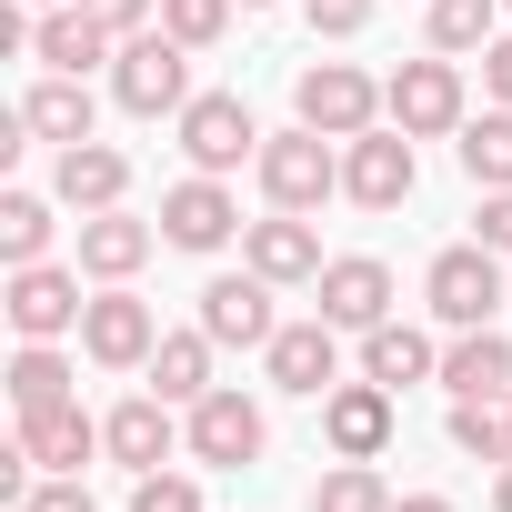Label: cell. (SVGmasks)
Returning <instances> with one entry per match:
<instances>
[{
    "mask_svg": "<svg viewBox=\"0 0 512 512\" xmlns=\"http://www.w3.org/2000/svg\"><path fill=\"white\" fill-rule=\"evenodd\" d=\"M21 512H101L91 492H81V472H51V482H31V502Z\"/></svg>",
    "mask_w": 512,
    "mask_h": 512,
    "instance_id": "cell-35",
    "label": "cell"
},
{
    "mask_svg": "<svg viewBox=\"0 0 512 512\" xmlns=\"http://www.w3.org/2000/svg\"><path fill=\"white\" fill-rule=\"evenodd\" d=\"M392 512H452V502H442V492H402Z\"/></svg>",
    "mask_w": 512,
    "mask_h": 512,
    "instance_id": "cell-39",
    "label": "cell"
},
{
    "mask_svg": "<svg viewBox=\"0 0 512 512\" xmlns=\"http://www.w3.org/2000/svg\"><path fill=\"white\" fill-rule=\"evenodd\" d=\"M492 512H512V462H502V482H492Z\"/></svg>",
    "mask_w": 512,
    "mask_h": 512,
    "instance_id": "cell-40",
    "label": "cell"
},
{
    "mask_svg": "<svg viewBox=\"0 0 512 512\" xmlns=\"http://www.w3.org/2000/svg\"><path fill=\"white\" fill-rule=\"evenodd\" d=\"M382 111H392V131H412V141L462 131V71H452V51H442V61H402V71L382 81Z\"/></svg>",
    "mask_w": 512,
    "mask_h": 512,
    "instance_id": "cell-5",
    "label": "cell"
},
{
    "mask_svg": "<svg viewBox=\"0 0 512 512\" xmlns=\"http://www.w3.org/2000/svg\"><path fill=\"white\" fill-rule=\"evenodd\" d=\"M71 382H81V372H71L51 342H21V352H11V412H21V422H31V412H61Z\"/></svg>",
    "mask_w": 512,
    "mask_h": 512,
    "instance_id": "cell-26",
    "label": "cell"
},
{
    "mask_svg": "<svg viewBox=\"0 0 512 512\" xmlns=\"http://www.w3.org/2000/svg\"><path fill=\"white\" fill-rule=\"evenodd\" d=\"M452 151H462V171H472L482 191H512V111H502V101H492L482 121H462Z\"/></svg>",
    "mask_w": 512,
    "mask_h": 512,
    "instance_id": "cell-27",
    "label": "cell"
},
{
    "mask_svg": "<svg viewBox=\"0 0 512 512\" xmlns=\"http://www.w3.org/2000/svg\"><path fill=\"white\" fill-rule=\"evenodd\" d=\"M422 302H432V322H452V332H482V322L502 312V272H492V251H482V241L442 251V262H432V282H422Z\"/></svg>",
    "mask_w": 512,
    "mask_h": 512,
    "instance_id": "cell-6",
    "label": "cell"
},
{
    "mask_svg": "<svg viewBox=\"0 0 512 512\" xmlns=\"http://www.w3.org/2000/svg\"><path fill=\"white\" fill-rule=\"evenodd\" d=\"M322 442H332L342 462H372V452L392 442V392H382V382H332V392H322Z\"/></svg>",
    "mask_w": 512,
    "mask_h": 512,
    "instance_id": "cell-15",
    "label": "cell"
},
{
    "mask_svg": "<svg viewBox=\"0 0 512 512\" xmlns=\"http://www.w3.org/2000/svg\"><path fill=\"white\" fill-rule=\"evenodd\" d=\"M482 81H492V101H502V111H512V31H502V41H492V51H482Z\"/></svg>",
    "mask_w": 512,
    "mask_h": 512,
    "instance_id": "cell-38",
    "label": "cell"
},
{
    "mask_svg": "<svg viewBox=\"0 0 512 512\" xmlns=\"http://www.w3.org/2000/svg\"><path fill=\"white\" fill-rule=\"evenodd\" d=\"M131 512H201V492L181 472H131Z\"/></svg>",
    "mask_w": 512,
    "mask_h": 512,
    "instance_id": "cell-33",
    "label": "cell"
},
{
    "mask_svg": "<svg viewBox=\"0 0 512 512\" xmlns=\"http://www.w3.org/2000/svg\"><path fill=\"white\" fill-rule=\"evenodd\" d=\"M201 332L211 342H241V352H272V332H282L272 322V282L251 272V262L221 272V282H201Z\"/></svg>",
    "mask_w": 512,
    "mask_h": 512,
    "instance_id": "cell-10",
    "label": "cell"
},
{
    "mask_svg": "<svg viewBox=\"0 0 512 512\" xmlns=\"http://www.w3.org/2000/svg\"><path fill=\"white\" fill-rule=\"evenodd\" d=\"M502 11H512V0H502Z\"/></svg>",
    "mask_w": 512,
    "mask_h": 512,
    "instance_id": "cell-43",
    "label": "cell"
},
{
    "mask_svg": "<svg viewBox=\"0 0 512 512\" xmlns=\"http://www.w3.org/2000/svg\"><path fill=\"white\" fill-rule=\"evenodd\" d=\"M342 191L362 211H402L412 201V131H362L342 141Z\"/></svg>",
    "mask_w": 512,
    "mask_h": 512,
    "instance_id": "cell-11",
    "label": "cell"
},
{
    "mask_svg": "<svg viewBox=\"0 0 512 512\" xmlns=\"http://www.w3.org/2000/svg\"><path fill=\"white\" fill-rule=\"evenodd\" d=\"M262 362H272V392H302V402H322V392L342 382V352H332V322H322V312H312V322H282Z\"/></svg>",
    "mask_w": 512,
    "mask_h": 512,
    "instance_id": "cell-14",
    "label": "cell"
},
{
    "mask_svg": "<svg viewBox=\"0 0 512 512\" xmlns=\"http://www.w3.org/2000/svg\"><path fill=\"white\" fill-rule=\"evenodd\" d=\"M31 61H41V71H71V81H81L91 61H121V41H111V31H101L91 11H81V0H61V11H41V31H31Z\"/></svg>",
    "mask_w": 512,
    "mask_h": 512,
    "instance_id": "cell-17",
    "label": "cell"
},
{
    "mask_svg": "<svg viewBox=\"0 0 512 512\" xmlns=\"http://www.w3.org/2000/svg\"><path fill=\"white\" fill-rule=\"evenodd\" d=\"M51 191H61L71 211H121V191H131V151H111V141H71L61 171H51Z\"/></svg>",
    "mask_w": 512,
    "mask_h": 512,
    "instance_id": "cell-18",
    "label": "cell"
},
{
    "mask_svg": "<svg viewBox=\"0 0 512 512\" xmlns=\"http://www.w3.org/2000/svg\"><path fill=\"white\" fill-rule=\"evenodd\" d=\"M502 0H432V51H492Z\"/></svg>",
    "mask_w": 512,
    "mask_h": 512,
    "instance_id": "cell-29",
    "label": "cell"
},
{
    "mask_svg": "<svg viewBox=\"0 0 512 512\" xmlns=\"http://www.w3.org/2000/svg\"><path fill=\"white\" fill-rule=\"evenodd\" d=\"M81 352L101 362V372H131V362H151L161 352V322H151V302L141 292H91V312H81Z\"/></svg>",
    "mask_w": 512,
    "mask_h": 512,
    "instance_id": "cell-8",
    "label": "cell"
},
{
    "mask_svg": "<svg viewBox=\"0 0 512 512\" xmlns=\"http://www.w3.org/2000/svg\"><path fill=\"white\" fill-rule=\"evenodd\" d=\"M322 322H332V332H372V322H392V272L372 262V251L322 262Z\"/></svg>",
    "mask_w": 512,
    "mask_h": 512,
    "instance_id": "cell-16",
    "label": "cell"
},
{
    "mask_svg": "<svg viewBox=\"0 0 512 512\" xmlns=\"http://www.w3.org/2000/svg\"><path fill=\"white\" fill-rule=\"evenodd\" d=\"M181 442H191L201 472H251V462H262V442H272V422H262V402H251V392H221V382H211V392L191 402Z\"/></svg>",
    "mask_w": 512,
    "mask_h": 512,
    "instance_id": "cell-3",
    "label": "cell"
},
{
    "mask_svg": "<svg viewBox=\"0 0 512 512\" xmlns=\"http://www.w3.org/2000/svg\"><path fill=\"white\" fill-rule=\"evenodd\" d=\"M41 251H51V201L41 191H0V262H41Z\"/></svg>",
    "mask_w": 512,
    "mask_h": 512,
    "instance_id": "cell-28",
    "label": "cell"
},
{
    "mask_svg": "<svg viewBox=\"0 0 512 512\" xmlns=\"http://www.w3.org/2000/svg\"><path fill=\"white\" fill-rule=\"evenodd\" d=\"M452 442L472 462H512V412L502 402H452Z\"/></svg>",
    "mask_w": 512,
    "mask_h": 512,
    "instance_id": "cell-30",
    "label": "cell"
},
{
    "mask_svg": "<svg viewBox=\"0 0 512 512\" xmlns=\"http://www.w3.org/2000/svg\"><path fill=\"white\" fill-rule=\"evenodd\" d=\"M502 412H512V402H502Z\"/></svg>",
    "mask_w": 512,
    "mask_h": 512,
    "instance_id": "cell-44",
    "label": "cell"
},
{
    "mask_svg": "<svg viewBox=\"0 0 512 512\" xmlns=\"http://www.w3.org/2000/svg\"><path fill=\"white\" fill-rule=\"evenodd\" d=\"M482 251H512V191H482Z\"/></svg>",
    "mask_w": 512,
    "mask_h": 512,
    "instance_id": "cell-37",
    "label": "cell"
},
{
    "mask_svg": "<svg viewBox=\"0 0 512 512\" xmlns=\"http://www.w3.org/2000/svg\"><path fill=\"white\" fill-rule=\"evenodd\" d=\"M422 372H442V352H432L412 322H372V332H362V382H382V392H412Z\"/></svg>",
    "mask_w": 512,
    "mask_h": 512,
    "instance_id": "cell-23",
    "label": "cell"
},
{
    "mask_svg": "<svg viewBox=\"0 0 512 512\" xmlns=\"http://www.w3.org/2000/svg\"><path fill=\"white\" fill-rule=\"evenodd\" d=\"M292 111H302L312 131H332V141H362V131H372V111H382V91H372L352 61H312V71L292 81Z\"/></svg>",
    "mask_w": 512,
    "mask_h": 512,
    "instance_id": "cell-7",
    "label": "cell"
},
{
    "mask_svg": "<svg viewBox=\"0 0 512 512\" xmlns=\"http://www.w3.org/2000/svg\"><path fill=\"white\" fill-rule=\"evenodd\" d=\"M0 302H11V332H21V342H61V332H81V312H91V302H81V272H51V262H21Z\"/></svg>",
    "mask_w": 512,
    "mask_h": 512,
    "instance_id": "cell-9",
    "label": "cell"
},
{
    "mask_svg": "<svg viewBox=\"0 0 512 512\" xmlns=\"http://www.w3.org/2000/svg\"><path fill=\"white\" fill-rule=\"evenodd\" d=\"M21 11H61V0H21Z\"/></svg>",
    "mask_w": 512,
    "mask_h": 512,
    "instance_id": "cell-41",
    "label": "cell"
},
{
    "mask_svg": "<svg viewBox=\"0 0 512 512\" xmlns=\"http://www.w3.org/2000/svg\"><path fill=\"white\" fill-rule=\"evenodd\" d=\"M151 392L191 412V402L211 392V332H161V352H151Z\"/></svg>",
    "mask_w": 512,
    "mask_h": 512,
    "instance_id": "cell-25",
    "label": "cell"
},
{
    "mask_svg": "<svg viewBox=\"0 0 512 512\" xmlns=\"http://www.w3.org/2000/svg\"><path fill=\"white\" fill-rule=\"evenodd\" d=\"M111 101H121L131 121L181 111V101H191V41H171V31H131L121 61H111Z\"/></svg>",
    "mask_w": 512,
    "mask_h": 512,
    "instance_id": "cell-2",
    "label": "cell"
},
{
    "mask_svg": "<svg viewBox=\"0 0 512 512\" xmlns=\"http://www.w3.org/2000/svg\"><path fill=\"white\" fill-rule=\"evenodd\" d=\"M262 191H272V211H322L332 191H342V151H332V131H312V121H292V131H272L262 141Z\"/></svg>",
    "mask_w": 512,
    "mask_h": 512,
    "instance_id": "cell-1",
    "label": "cell"
},
{
    "mask_svg": "<svg viewBox=\"0 0 512 512\" xmlns=\"http://www.w3.org/2000/svg\"><path fill=\"white\" fill-rule=\"evenodd\" d=\"M101 442H111L121 472H161V462H171V402H161V392H131V402L101 422Z\"/></svg>",
    "mask_w": 512,
    "mask_h": 512,
    "instance_id": "cell-20",
    "label": "cell"
},
{
    "mask_svg": "<svg viewBox=\"0 0 512 512\" xmlns=\"http://www.w3.org/2000/svg\"><path fill=\"white\" fill-rule=\"evenodd\" d=\"M21 121H31V141H91V81H71V71H51L31 101H21Z\"/></svg>",
    "mask_w": 512,
    "mask_h": 512,
    "instance_id": "cell-24",
    "label": "cell"
},
{
    "mask_svg": "<svg viewBox=\"0 0 512 512\" xmlns=\"http://www.w3.org/2000/svg\"><path fill=\"white\" fill-rule=\"evenodd\" d=\"M241 11H272V0H241Z\"/></svg>",
    "mask_w": 512,
    "mask_h": 512,
    "instance_id": "cell-42",
    "label": "cell"
},
{
    "mask_svg": "<svg viewBox=\"0 0 512 512\" xmlns=\"http://www.w3.org/2000/svg\"><path fill=\"white\" fill-rule=\"evenodd\" d=\"M81 11H91L111 41H131V31H151V21H161V0H81Z\"/></svg>",
    "mask_w": 512,
    "mask_h": 512,
    "instance_id": "cell-34",
    "label": "cell"
},
{
    "mask_svg": "<svg viewBox=\"0 0 512 512\" xmlns=\"http://www.w3.org/2000/svg\"><path fill=\"white\" fill-rule=\"evenodd\" d=\"M161 31L191 41V51H211V41L231 31V0H161Z\"/></svg>",
    "mask_w": 512,
    "mask_h": 512,
    "instance_id": "cell-32",
    "label": "cell"
},
{
    "mask_svg": "<svg viewBox=\"0 0 512 512\" xmlns=\"http://www.w3.org/2000/svg\"><path fill=\"white\" fill-rule=\"evenodd\" d=\"M442 382H452V402H512V342L482 322V332H462L452 352H442Z\"/></svg>",
    "mask_w": 512,
    "mask_h": 512,
    "instance_id": "cell-21",
    "label": "cell"
},
{
    "mask_svg": "<svg viewBox=\"0 0 512 512\" xmlns=\"http://www.w3.org/2000/svg\"><path fill=\"white\" fill-rule=\"evenodd\" d=\"M21 452H31L41 472H81V462L111 452V442H101V422H91L81 402H61V412H31V422H21Z\"/></svg>",
    "mask_w": 512,
    "mask_h": 512,
    "instance_id": "cell-22",
    "label": "cell"
},
{
    "mask_svg": "<svg viewBox=\"0 0 512 512\" xmlns=\"http://www.w3.org/2000/svg\"><path fill=\"white\" fill-rule=\"evenodd\" d=\"M181 151H191V171H241V161H262V121H251V101L241 91H191L181 101Z\"/></svg>",
    "mask_w": 512,
    "mask_h": 512,
    "instance_id": "cell-4",
    "label": "cell"
},
{
    "mask_svg": "<svg viewBox=\"0 0 512 512\" xmlns=\"http://www.w3.org/2000/svg\"><path fill=\"white\" fill-rule=\"evenodd\" d=\"M312 512H392V492H382V472H372V462H342V472H322V482H312Z\"/></svg>",
    "mask_w": 512,
    "mask_h": 512,
    "instance_id": "cell-31",
    "label": "cell"
},
{
    "mask_svg": "<svg viewBox=\"0 0 512 512\" xmlns=\"http://www.w3.org/2000/svg\"><path fill=\"white\" fill-rule=\"evenodd\" d=\"M302 11H312V31H322V41H352V31L372 21V0H302Z\"/></svg>",
    "mask_w": 512,
    "mask_h": 512,
    "instance_id": "cell-36",
    "label": "cell"
},
{
    "mask_svg": "<svg viewBox=\"0 0 512 512\" xmlns=\"http://www.w3.org/2000/svg\"><path fill=\"white\" fill-rule=\"evenodd\" d=\"M241 262L262 282H322V231L302 211H272V221H241Z\"/></svg>",
    "mask_w": 512,
    "mask_h": 512,
    "instance_id": "cell-13",
    "label": "cell"
},
{
    "mask_svg": "<svg viewBox=\"0 0 512 512\" xmlns=\"http://www.w3.org/2000/svg\"><path fill=\"white\" fill-rule=\"evenodd\" d=\"M151 221H131V211H81V272L91 282H131L141 262H151Z\"/></svg>",
    "mask_w": 512,
    "mask_h": 512,
    "instance_id": "cell-19",
    "label": "cell"
},
{
    "mask_svg": "<svg viewBox=\"0 0 512 512\" xmlns=\"http://www.w3.org/2000/svg\"><path fill=\"white\" fill-rule=\"evenodd\" d=\"M231 231H241V201H231L211 171H191V181L161 191V241H171V251H221Z\"/></svg>",
    "mask_w": 512,
    "mask_h": 512,
    "instance_id": "cell-12",
    "label": "cell"
}]
</instances>
